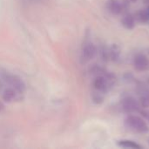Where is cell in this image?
<instances>
[{
	"instance_id": "cell-6",
	"label": "cell",
	"mask_w": 149,
	"mask_h": 149,
	"mask_svg": "<svg viewBox=\"0 0 149 149\" xmlns=\"http://www.w3.org/2000/svg\"><path fill=\"white\" fill-rule=\"evenodd\" d=\"M21 95V93H17L16 90H14L13 88H7L3 92L2 94V99L6 101V102H11L14 100H17L19 99V96Z\"/></svg>"
},
{
	"instance_id": "cell-11",
	"label": "cell",
	"mask_w": 149,
	"mask_h": 149,
	"mask_svg": "<svg viewBox=\"0 0 149 149\" xmlns=\"http://www.w3.org/2000/svg\"><path fill=\"white\" fill-rule=\"evenodd\" d=\"M118 145L121 148H134V149H141L142 147L141 145H139L138 143L133 141H129V140H123V141H118Z\"/></svg>"
},
{
	"instance_id": "cell-4",
	"label": "cell",
	"mask_w": 149,
	"mask_h": 149,
	"mask_svg": "<svg viewBox=\"0 0 149 149\" xmlns=\"http://www.w3.org/2000/svg\"><path fill=\"white\" fill-rule=\"evenodd\" d=\"M5 80H6L7 84L9 86H10V87L13 88L14 90H16L17 93H19L21 94L24 93L25 84L24 83L22 79H20L19 77H17L16 75H8V76H6Z\"/></svg>"
},
{
	"instance_id": "cell-9",
	"label": "cell",
	"mask_w": 149,
	"mask_h": 149,
	"mask_svg": "<svg viewBox=\"0 0 149 149\" xmlns=\"http://www.w3.org/2000/svg\"><path fill=\"white\" fill-rule=\"evenodd\" d=\"M120 55V48L118 45L113 44L108 49V57L113 61H117Z\"/></svg>"
},
{
	"instance_id": "cell-16",
	"label": "cell",
	"mask_w": 149,
	"mask_h": 149,
	"mask_svg": "<svg viewBox=\"0 0 149 149\" xmlns=\"http://www.w3.org/2000/svg\"><path fill=\"white\" fill-rule=\"evenodd\" d=\"M130 1H131V2H133V3H134V2H136L137 0H130Z\"/></svg>"
},
{
	"instance_id": "cell-18",
	"label": "cell",
	"mask_w": 149,
	"mask_h": 149,
	"mask_svg": "<svg viewBox=\"0 0 149 149\" xmlns=\"http://www.w3.org/2000/svg\"><path fill=\"white\" fill-rule=\"evenodd\" d=\"M148 119H149V113H148Z\"/></svg>"
},
{
	"instance_id": "cell-12",
	"label": "cell",
	"mask_w": 149,
	"mask_h": 149,
	"mask_svg": "<svg viewBox=\"0 0 149 149\" xmlns=\"http://www.w3.org/2000/svg\"><path fill=\"white\" fill-rule=\"evenodd\" d=\"M92 100H93V103H95L97 105L102 104L104 102V95H103V93H100V92H98V91H94L92 93Z\"/></svg>"
},
{
	"instance_id": "cell-15",
	"label": "cell",
	"mask_w": 149,
	"mask_h": 149,
	"mask_svg": "<svg viewBox=\"0 0 149 149\" xmlns=\"http://www.w3.org/2000/svg\"><path fill=\"white\" fill-rule=\"evenodd\" d=\"M144 2H145L146 3H149V0H144Z\"/></svg>"
},
{
	"instance_id": "cell-10",
	"label": "cell",
	"mask_w": 149,
	"mask_h": 149,
	"mask_svg": "<svg viewBox=\"0 0 149 149\" xmlns=\"http://www.w3.org/2000/svg\"><path fill=\"white\" fill-rule=\"evenodd\" d=\"M134 18L141 24L148 23L149 21V14L148 10H140L135 12Z\"/></svg>"
},
{
	"instance_id": "cell-7",
	"label": "cell",
	"mask_w": 149,
	"mask_h": 149,
	"mask_svg": "<svg viewBox=\"0 0 149 149\" xmlns=\"http://www.w3.org/2000/svg\"><path fill=\"white\" fill-rule=\"evenodd\" d=\"M121 24L127 30H133L135 27V18L131 13H127L121 19Z\"/></svg>"
},
{
	"instance_id": "cell-8",
	"label": "cell",
	"mask_w": 149,
	"mask_h": 149,
	"mask_svg": "<svg viewBox=\"0 0 149 149\" xmlns=\"http://www.w3.org/2000/svg\"><path fill=\"white\" fill-rule=\"evenodd\" d=\"M107 9L113 15H120L123 11V6L117 0H109L107 2Z\"/></svg>"
},
{
	"instance_id": "cell-1",
	"label": "cell",
	"mask_w": 149,
	"mask_h": 149,
	"mask_svg": "<svg viewBox=\"0 0 149 149\" xmlns=\"http://www.w3.org/2000/svg\"><path fill=\"white\" fill-rule=\"evenodd\" d=\"M125 124L127 127L137 133L144 134L149 131V127L146 121L136 115H128L125 120Z\"/></svg>"
},
{
	"instance_id": "cell-14",
	"label": "cell",
	"mask_w": 149,
	"mask_h": 149,
	"mask_svg": "<svg viewBox=\"0 0 149 149\" xmlns=\"http://www.w3.org/2000/svg\"><path fill=\"white\" fill-rule=\"evenodd\" d=\"M4 110V106L2 102H0V113H2Z\"/></svg>"
},
{
	"instance_id": "cell-13",
	"label": "cell",
	"mask_w": 149,
	"mask_h": 149,
	"mask_svg": "<svg viewBox=\"0 0 149 149\" xmlns=\"http://www.w3.org/2000/svg\"><path fill=\"white\" fill-rule=\"evenodd\" d=\"M140 106L143 108H148L149 107V92L145 93L142 94V96L140 98Z\"/></svg>"
},
{
	"instance_id": "cell-3",
	"label": "cell",
	"mask_w": 149,
	"mask_h": 149,
	"mask_svg": "<svg viewBox=\"0 0 149 149\" xmlns=\"http://www.w3.org/2000/svg\"><path fill=\"white\" fill-rule=\"evenodd\" d=\"M134 67L139 72H148L149 71V58L145 54H137L133 61Z\"/></svg>"
},
{
	"instance_id": "cell-5",
	"label": "cell",
	"mask_w": 149,
	"mask_h": 149,
	"mask_svg": "<svg viewBox=\"0 0 149 149\" xmlns=\"http://www.w3.org/2000/svg\"><path fill=\"white\" fill-rule=\"evenodd\" d=\"M97 52V49L96 46L91 43V42H87L83 45L82 48V52H81V60L83 63H86L88 61H90L91 59H93Z\"/></svg>"
},
{
	"instance_id": "cell-2",
	"label": "cell",
	"mask_w": 149,
	"mask_h": 149,
	"mask_svg": "<svg viewBox=\"0 0 149 149\" xmlns=\"http://www.w3.org/2000/svg\"><path fill=\"white\" fill-rule=\"evenodd\" d=\"M121 109L126 113H133L139 111L140 104L139 102L133 97H127L121 101Z\"/></svg>"
},
{
	"instance_id": "cell-17",
	"label": "cell",
	"mask_w": 149,
	"mask_h": 149,
	"mask_svg": "<svg viewBox=\"0 0 149 149\" xmlns=\"http://www.w3.org/2000/svg\"><path fill=\"white\" fill-rule=\"evenodd\" d=\"M148 14H149V8H148Z\"/></svg>"
}]
</instances>
